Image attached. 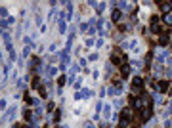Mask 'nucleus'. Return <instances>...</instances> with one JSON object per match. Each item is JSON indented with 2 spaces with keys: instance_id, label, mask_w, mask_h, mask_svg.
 <instances>
[{
  "instance_id": "nucleus-1",
  "label": "nucleus",
  "mask_w": 172,
  "mask_h": 128,
  "mask_svg": "<svg viewBox=\"0 0 172 128\" xmlns=\"http://www.w3.org/2000/svg\"><path fill=\"white\" fill-rule=\"evenodd\" d=\"M132 121H134V109H132V107H122V111H121V122H119V124L126 126L128 122H132Z\"/></svg>"
},
{
  "instance_id": "nucleus-2",
  "label": "nucleus",
  "mask_w": 172,
  "mask_h": 128,
  "mask_svg": "<svg viewBox=\"0 0 172 128\" xmlns=\"http://www.w3.org/2000/svg\"><path fill=\"white\" fill-rule=\"evenodd\" d=\"M111 63H113V65H117V67L124 65V63H126V54H122L119 48H115V50L111 52Z\"/></svg>"
},
{
  "instance_id": "nucleus-3",
  "label": "nucleus",
  "mask_w": 172,
  "mask_h": 128,
  "mask_svg": "<svg viewBox=\"0 0 172 128\" xmlns=\"http://www.w3.org/2000/svg\"><path fill=\"white\" fill-rule=\"evenodd\" d=\"M157 92H159V94H166V92H170V81H168V78H163V81L157 82Z\"/></svg>"
},
{
  "instance_id": "nucleus-4",
  "label": "nucleus",
  "mask_w": 172,
  "mask_h": 128,
  "mask_svg": "<svg viewBox=\"0 0 172 128\" xmlns=\"http://www.w3.org/2000/svg\"><path fill=\"white\" fill-rule=\"evenodd\" d=\"M65 29H67V25H65V15H63V12H59V15H57V31H59V35H63Z\"/></svg>"
},
{
  "instance_id": "nucleus-5",
  "label": "nucleus",
  "mask_w": 172,
  "mask_h": 128,
  "mask_svg": "<svg viewBox=\"0 0 172 128\" xmlns=\"http://www.w3.org/2000/svg\"><path fill=\"white\" fill-rule=\"evenodd\" d=\"M157 4L161 6V12H163V14H170V12H172V2H163V0H157Z\"/></svg>"
},
{
  "instance_id": "nucleus-6",
  "label": "nucleus",
  "mask_w": 172,
  "mask_h": 128,
  "mask_svg": "<svg viewBox=\"0 0 172 128\" xmlns=\"http://www.w3.org/2000/svg\"><path fill=\"white\" fill-rule=\"evenodd\" d=\"M15 113H17V107H15V105H12V107H10V109H8V111H6V115H4V117H2V121H4V122H6V121H8V119H10V121H12V119H14V117H15Z\"/></svg>"
},
{
  "instance_id": "nucleus-7",
  "label": "nucleus",
  "mask_w": 172,
  "mask_h": 128,
  "mask_svg": "<svg viewBox=\"0 0 172 128\" xmlns=\"http://www.w3.org/2000/svg\"><path fill=\"white\" fill-rule=\"evenodd\" d=\"M130 69H132V67H130V63H124V65H121L119 67V73H121V78H126L130 75Z\"/></svg>"
},
{
  "instance_id": "nucleus-8",
  "label": "nucleus",
  "mask_w": 172,
  "mask_h": 128,
  "mask_svg": "<svg viewBox=\"0 0 172 128\" xmlns=\"http://www.w3.org/2000/svg\"><path fill=\"white\" fill-rule=\"evenodd\" d=\"M151 115H153V111H151V109H143V111H142V115H140V119H138V121H140V122H149Z\"/></svg>"
},
{
  "instance_id": "nucleus-9",
  "label": "nucleus",
  "mask_w": 172,
  "mask_h": 128,
  "mask_svg": "<svg viewBox=\"0 0 172 128\" xmlns=\"http://www.w3.org/2000/svg\"><path fill=\"white\" fill-rule=\"evenodd\" d=\"M170 40H172V38H170V35H168V33H163V35H161V38H159V46H163V48H165V46H168Z\"/></svg>"
},
{
  "instance_id": "nucleus-10",
  "label": "nucleus",
  "mask_w": 172,
  "mask_h": 128,
  "mask_svg": "<svg viewBox=\"0 0 172 128\" xmlns=\"http://www.w3.org/2000/svg\"><path fill=\"white\" fill-rule=\"evenodd\" d=\"M121 17H122V12L119 10V8H117V10H113V14H111V21L119 25V23H121Z\"/></svg>"
},
{
  "instance_id": "nucleus-11",
  "label": "nucleus",
  "mask_w": 172,
  "mask_h": 128,
  "mask_svg": "<svg viewBox=\"0 0 172 128\" xmlns=\"http://www.w3.org/2000/svg\"><path fill=\"white\" fill-rule=\"evenodd\" d=\"M117 6H119V10H121V12H130V10H134L132 4H128V2H117Z\"/></svg>"
},
{
  "instance_id": "nucleus-12",
  "label": "nucleus",
  "mask_w": 172,
  "mask_h": 128,
  "mask_svg": "<svg viewBox=\"0 0 172 128\" xmlns=\"http://www.w3.org/2000/svg\"><path fill=\"white\" fill-rule=\"evenodd\" d=\"M23 119H25L27 122H31L33 119H35V113H33V111H31V109H29V107H27V109H23Z\"/></svg>"
},
{
  "instance_id": "nucleus-13",
  "label": "nucleus",
  "mask_w": 172,
  "mask_h": 128,
  "mask_svg": "<svg viewBox=\"0 0 172 128\" xmlns=\"http://www.w3.org/2000/svg\"><path fill=\"white\" fill-rule=\"evenodd\" d=\"M136 88H143V81L140 77H134L132 78V90H136Z\"/></svg>"
},
{
  "instance_id": "nucleus-14",
  "label": "nucleus",
  "mask_w": 172,
  "mask_h": 128,
  "mask_svg": "<svg viewBox=\"0 0 172 128\" xmlns=\"http://www.w3.org/2000/svg\"><path fill=\"white\" fill-rule=\"evenodd\" d=\"M57 71H59V67H56V65H48L46 67V75H48V77H54V75H57Z\"/></svg>"
},
{
  "instance_id": "nucleus-15",
  "label": "nucleus",
  "mask_w": 172,
  "mask_h": 128,
  "mask_svg": "<svg viewBox=\"0 0 172 128\" xmlns=\"http://www.w3.org/2000/svg\"><path fill=\"white\" fill-rule=\"evenodd\" d=\"M149 31H151L153 35H159V33L163 31V25H161V23H157V25H149Z\"/></svg>"
},
{
  "instance_id": "nucleus-16",
  "label": "nucleus",
  "mask_w": 172,
  "mask_h": 128,
  "mask_svg": "<svg viewBox=\"0 0 172 128\" xmlns=\"http://www.w3.org/2000/svg\"><path fill=\"white\" fill-rule=\"evenodd\" d=\"M101 115H103L105 119L113 117V115H111V105H107V103H105V105H103V111H101Z\"/></svg>"
},
{
  "instance_id": "nucleus-17",
  "label": "nucleus",
  "mask_w": 172,
  "mask_h": 128,
  "mask_svg": "<svg viewBox=\"0 0 172 128\" xmlns=\"http://www.w3.org/2000/svg\"><path fill=\"white\" fill-rule=\"evenodd\" d=\"M122 105H124V101H122V98H117V99H115V101H113V107H115V109H121L122 111Z\"/></svg>"
},
{
  "instance_id": "nucleus-18",
  "label": "nucleus",
  "mask_w": 172,
  "mask_h": 128,
  "mask_svg": "<svg viewBox=\"0 0 172 128\" xmlns=\"http://www.w3.org/2000/svg\"><path fill=\"white\" fill-rule=\"evenodd\" d=\"M31 88H36V90L40 88V77H33V81H31Z\"/></svg>"
},
{
  "instance_id": "nucleus-19",
  "label": "nucleus",
  "mask_w": 172,
  "mask_h": 128,
  "mask_svg": "<svg viewBox=\"0 0 172 128\" xmlns=\"http://www.w3.org/2000/svg\"><path fill=\"white\" fill-rule=\"evenodd\" d=\"M172 115V101L168 103V105L165 107V113H163V117H165V121H166V117H170Z\"/></svg>"
},
{
  "instance_id": "nucleus-20",
  "label": "nucleus",
  "mask_w": 172,
  "mask_h": 128,
  "mask_svg": "<svg viewBox=\"0 0 172 128\" xmlns=\"http://www.w3.org/2000/svg\"><path fill=\"white\" fill-rule=\"evenodd\" d=\"M163 21H165L166 25H172V12H170V14H165V15H163Z\"/></svg>"
},
{
  "instance_id": "nucleus-21",
  "label": "nucleus",
  "mask_w": 172,
  "mask_h": 128,
  "mask_svg": "<svg viewBox=\"0 0 172 128\" xmlns=\"http://www.w3.org/2000/svg\"><path fill=\"white\" fill-rule=\"evenodd\" d=\"M130 67H134V71H138V67H142V61L140 59H132V61H130Z\"/></svg>"
},
{
  "instance_id": "nucleus-22",
  "label": "nucleus",
  "mask_w": 172,
  "mask_h": 128,
  "mask_svg": "<svg viewBox=\"0 0 172 128\" xmlns=\"http://www.w3.org/2000/svg\"><path fill=\"white\" fill-rule=\"evenodd\" d=\"M46 111H48V113H54V111H56V103L54 101H48L46 103Z\"/></svg>"
},
{
  "instance_id": "nucleus-23",
  "label": "nucleus",
  "mask_w": 172,
  "mask_h": 128,
  "mask_svg": "<svg viewBox=\"0 0 172 128\" xmlns=\"http://www.w3.org/2000/svg\"><path fill=\"white\" fill-rule=\"evenodd\" d=\"M65 82H67V77H65V75H61V77L59 78H57V86H65Z\"/></svg>"
},
{
  "instance_id": "nucleus-24",
  "label": "nucleus",
  "mask_w": 172,
  "mask_h": 128,
  "mask_svg": "<svg viewBox=\"0 0 172 128\" xmlns=\"http://www.w3.org/2000/svg\"><path fill=\"white\" fill-rule=\"evenodd\" d=\"M59 119H61V109H56L54 111V122H59Z\"/></svg>"
},
{
  "instance_id": "nucleus-25",
  "label": "nucleus",
  "mask_w": 172,
  "mask_h": 128,
  "mask_svg": "<svg viewBox=\"0 0 172 128\" xmlns=\"http://www.w3.org/2000/svg\"><path fill=\"white\" fill-rule=\"evenodd\" d=\"M107 94H109V96H115V94H119L117 86H109V88H107Z\"/></svg>"
},
{
  "instance_id": "nucleus-26",
  "label": "nucleus",
  "mask_w": 172,
  "mask_h": 128,
  "mask_svg": "<svg viewBox=\"0 0 172 128\" xmlns=\"http://www.w3.org/2000/svg\"><path fill=\"white\" fill-rule=\"evenodd\" d=\"M149 21H151V25H157V23L161 21V17H159V15H151V17H149Z\"/></svg>"
},
{
  "instance_id": "nucleus-27",
  "label": "nucleus",
  "mask_w": 172,
  "mask_h": 128,
  "mask_svg": "<svg viewBox=\"0 0 172 128\" xmlns=\"http://www.w3.org/2000/svg\"><path fill=\"white\" fill-rule=\"evenodd\" d=\"M29 54H31V48H29V46H25V48H23V54H21V58H27Z\"/></svg>"
},
{
  "instance_id": "nucleus-28",
  "label": "nucleus",
  "mask_w": 172,
  "mask_h": 128,
  "mask_svg": "<svg viewBox=\"0 0 172 128\" xmlns=\"http://www.w3.org/2000/svg\"><path fill=\"white\" fill-rule=\"evenodd\" d=\"M0 15H2V21H4V19H8V10H6V8L0 10Z\"/></svg>"
},
{
  "instance_id": "nucleus-29",
  "label": "nucleus",
  "mask_w": 172,
  "mask_h": 128,
  "mask_svg": "<svg viewBox=\"0 0 172 128\" xmlns=\"http://www.w3.org/2000/svg\"><path fill=\"white\" fill-rule=\"evenodd\" d=\"M38 94H40V98H44V99H46V96H48V94H46V90H44L42 86L38 88Z\"/></svg>"
},
{
  "instance_id": "nucleus-30",
  "label": "nucleus",
  "mask_w": 172,
  "mask_h": 128,
  "mask_svg": "<svg viewBox=\"0 0 172 128\" xmlns=\"http://www.w3.org/2000/svg\"><path fill=\"white\" fill-rule=\"evenodd\" d=\"M2 38H4V42H6V44H10V35H8L6 31L2 33Z\"/></svg>"
},
{
  "instance_id": "nucleus-31",
  "label": "nucleus",
  "mask_w": 172,
  "mask_h": 128,
  "mask_svg": "<svg viewBox=\"0 0 172 128\" xmlns=\"http://www.w3.org/2000/svg\"><path fill=\"white\" fill-rule=\"evenodd\" d=\"M79 69H80V67L77 65V63H73V65H71V71H73V75H75V73H77V71H79Z\"/></svg>"
},
{
  "instance_id": "nucleus-32",
  "label": "nucleus",
  "mask_w": 172,
  "mask_h": 128,
  "mask_svg": "<svg viewBox=\"0 0 172 128\" xmlns=\"http://www.w3.org/2000/svg\"><path fill=\"white\" fill-rule=\"evenodd\" d=\"M92 44H94V38L88 37V38H86V46H92Z\"/></svg>"
},
{
  "instance_id": "nucleus-33",
  "label": "nucleus",
  "mask_w": 172,
  "mask_h": 128,
  "mask_svg": "<svg viewBox=\"0 0 172 128\" xmlns=\"http://www.w3.org/2000/svg\"><path fill=\"white\" fill-rule=\"evenodd\" d=\"M0 107H2V111H6V107H8V101H6V99H2V103H0Z\"/></svg>"
},
{
  "instance_id": "nucleus-34",
  "label": "nucleus",
  "mask_w": 172,
  "mask_h": 128,
  "mask_svg": "<svg viewBox=\"0 0 172 128\" xmlns=\"http://www.w3.org/2000/svg\"><path fill=\"white\" fill-rule=\"evenodd\" d=\"M96 10H98V12H103V10H105V2H101V4H100V6H98V8H96Z\"/></svg>"
},
{
  "instance_id": "nucleus-35",
  "label": "nucleus",
  "mask_w": 172,
  "mask_h": 128,
  "mask_svg": "<svg viewBox=\"0 0 172 128\" xmlns=\"http://www.w3.org/2000/svg\"><path fill=\"white\" fill-rule=\"evenodd\" d=\"M35 21H36V25H40V23H42V17H40L38 14H36V17H35Z\"/></svg>"
},
{
  "instance_id": "nucleus-36",
  "label": "nucleus",
  "mask_w": 172,
  "mask_h": 128,
  "mask_svg": "<svg viewBox=\"0 0 172 128\" xmlns=\"http://www.w3.org/2000/svg\"><path fill=\"white\" fill-rule=\"evenodd\" d=\"M10 59H12V61H15V59H17V55H15V52H10Z\"/></svg>"
},
{
  "instance_id": "nucleus-37",
  "label": "nucleus",
  "mask_w": 172,
  "mask_h": 128,
  "mask_svg": "<svg viewBox=\"0 0 172 128\" xmlns=\"http://www.w3.org/2000/svg\"><path fill=\"white\" fill-rule=\"evenodd\" d=\"M17 88H25V81H17Z\"/></svg>"
},
{
  "instance_id": "nucleus-38",
  "label": "nucleus",
  "mask_w": 172,
  "mask_h": 128,
  "mask_svg": "<svg viewBox=\"0 0 172 128\" xmlns=\"http://www.w3.org/2000/svg\"><path fill=\"white\" fill-rule=\"evenodd\" d=\"M84 128H96V126H94V122H84Z\"/></svg>"
},
{
  "instance_id": "nucleus-39",
  "label": "nucleus",
  "mask_w": 172,
  "mask_h": 128,
  "mask_svg": "<svg viewBox=\"0 0 172 128\" xmlns=\"http://www.w3.org/2000/svg\"><path fill=\"white\" fill-rule=\"evenodd\" d=\"M98 59V54H90V61H96Z\"/></svg>"
},
{
  "instance_id": "nucleus-40",
  "label": "nucleus",
  "mask_w": 172,
  "mask_h": 128,
  "mask_svg": "<svg viewBox=\"0 0 172 128\" xmlns=\"http://www.w3.org/2000/svg\"><path fill=\"white\" fill-rule=\"evenodd\" d=\"M80 98H84L82 92H77V94H75V99H80Z\"/></svg>"
},
{
  "instance_id": "nucleus-41",
  "label": "nucleus",
  "mask_w": 172,
  "mask_h": 128,
  "mask_svg": "<svg viewBox=\"0 0 172 128\" xmlns=\"http://www.w3.org/2000/svg\"><path fill=\"white\" fill-rule=\"evenodd\" d=\"M21 128H33L31 122H25V124H21Z\"/></svg>"
},
{
  "instance_id": "nucleus-42",
  "label": "nucleus",
  "mask_w": 172,
  "mask_h": 128,
  "mask_svg": "<svg viewBox=\"0 0 172 128\" xmlns=\"http://www.w3.org/2000/svg\"><path fill=\"white\" fill-rule=\"evenodd\" d=\"M117 128H124V126H121V124H119V126H117Z\"/></svg>"
},
{
  "instance_id": "nucleus-43",
  "label": "nucleus",
  "mask_w": 172,
  "mask_h": 128,
  "mask_svg": "<svg viewBox=\"0 0 172 128\" xmlns=\"http://www.w3.org/2000/svg\"><path fill=\"white\" fill-rule=\"evenodd\" d=\"M42 128H50V126H42Z\"/></svg>"
},
{
  "instance_id": "nucleus-44",
  "label": "nucleus",
  "mask_w": 172,
  "mask_h": 128,
  "mask_svg": "<svg viewBox=\"0 0 172 128\" xmlns=\"http://www.w3.org/2000/svg\"><path fill=\"white\" fill-rule=\"evenodd\" d=\"M134 128H136V126H134Z\"/></svg>"
}]
</instances>
